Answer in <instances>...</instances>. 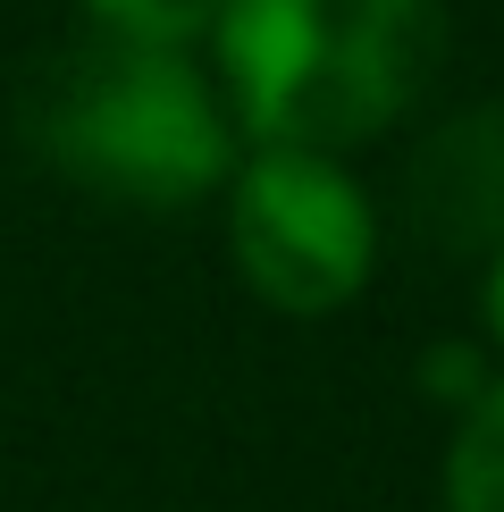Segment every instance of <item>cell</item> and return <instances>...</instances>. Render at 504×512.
I'll use <instances>...</instances> for the list:
<instances>
[{
    "mask_svg": "<svg viewBox=\"0 0 504 512\" xmlns=\"http://www.w3.org/2000/svg\"><path fill=\"white\" fill-rule=\"evenodd\" d=\"M446 51V0H227L210 84L244 152H362L412 118Z\"/></svg>",
    "mask_w": 504,
    "mask_h": 512,
    "instance_id": "obj_1",
    "label": "cell"
},
{
    "mask_svg": "<svg viewBox=\"0 0 504 512\" xmlns=\"http://www.w3.org/2000/svg\"><path fill=\"white\" fill-rule=\"evenodd\" d=\"M17 126L59 185L118 210H194L227 194L244 160V135L194 51L93 26L34 59Z\"/></svg>",
    "mask_w": 504,
    "mask_h": 512,
    "instance_id": "obj_2",
    "label": "cell"
},
{
    "mask_svg": "<svg viewBox=\"0 0 504 512\" xmlns=\"http://www.w3.org/2000/svg\"><path fill=\"white\" fill-rule=\"evenodd\" d=\"M378 202L328 152H244L227 177V261L278 319H328L378 277Z\"/></svg>",
    "mask_w": 504,
    "mask_h": 512,
    "instance_id": "obj_3",
    "label": "cell"
},
{
    "mask_svg": "<svg viewBox=\"0 0 504 512\" xmlns=\"http://www.w3.org/2000/svg\"><path fill=\"white\" fill-rule=\"evenodd\" d=\"M395 202H404V227L446 261L504 252V101H462L420 126Z\"/></svg>",
    "mask_w": 504,
    "mask_h": 512,
    "instance_id": "obj_4",
    "label": "cell"
},
{
    "mask_svg": "<svg viewBox=\"0 0 504 512\" xmlns=\"http://www.w3.org/2000/svg\"><path fill=\"white\" fill-rule=\"evenodd\" d=\"M437 512H504V378L446 429V479Z\"/></svg>",
    "mask_w": 504,
    "mask_h": 512,
    "instance_id": "obj_5",
    "label": "cell"
},
{
    "mask_svg": "<svg viewBox=\"0 0 504 512\" xmlns=\"http://www.w3.org/2000/svg\"><path fill=\"white\" fill-rule=\"evenodd\" d=\"M93 34H126V42H168V51H194L219 34L227 0H76Z\"/></svg>",
    "mask_w": 504,
    "mask_h": 512,
    "instance_id": "obj_6",
    "label": "cell"
},
{
    "mask_svg": "<svg viewBox=\"0 0 504 512\" xmlns=\"http://www.w3.org/2000/svg\"><path fill=\"white\" fill-rule=\"evenodd\" d=\"M496 378H504V370L488 361V345H479V336H437V345L412 361V387L429 395V403H446V412H471Z\"/></svg>",
    "mask_w": 504,
    "mask_h": 512,
    "instance_id": "obj_7",
    "label": "cell"
},
{
    "mask_svg": "<svg viewBox=\"0 0 504 512\" xmlns=\"http://www.w3.org/2000/svg\"><path fill=\"white\" fill-rule=\"evenodd\" d=\"M479 345L504 353V252L479 261Z\"/></svg>",
    "mask_w": 504,
    "mask_h": 512,
    "instance_id": "obj_8",
    "label": "cell"
}]
</instances>
